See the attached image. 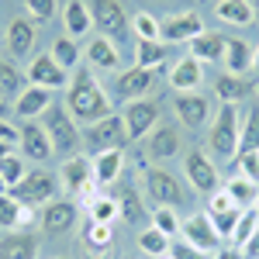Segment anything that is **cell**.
<instances>
[{
    "label": "cell",
    "mask_w": 259,
    "mask_h": 259,
    "mask_svg": "<svg viewBox=\"0 0 259 259\" xmlns=\"http://www.w3.org/2000/svg\"><path fill=\"white\" fill-rule=\"evenodd\" d=\"M66 111H69L73 121H87V124H94V121H100V118L111 114V100H107L104 87L94 80V73H90L87 66H80L76 76L69 80V90H66Z\"/></svg>",
    "instance_id": "1"
},
{
    "label": "cell",
    "mask_w": 259,
    "mask_h": 259,
    "mask_svg": "<svg viewBox=\"0 0 259 259\" xmlns=\"http://www.w3.org/2000/svg\"><path fill=\"white\" fill-rule=\"evenodd\" d=\"M41 128H45V135H49V142H52V152H59L62 159L76 156V149H80L83 135L76 132V121L69 118V111H66V107L52 104V107L45 111V121H41Z\"/></svg>",
    "instance_id": "2"
},
{
    "label": "cell",
    "mask_w": 259,
    "mask_h": 259,
    "mask_svg": "<svg viewBox=\"0 0 259 259\" xmlns=\"http://www.w3.org/2000/svg\"><path fill=\"white\" fill-rule=\"evenodd\" d=\"M11 197L24 204V207H38V204H52L59 197V177L49 173V169H28L21 183H14L7 190Z\"/></svg>",
    "instance_id": "3"
},
{
    "label": "cell",
    "mask_w": 259,
    "mask_h": 259,
    "mask_svg": "<svg viewBox=\"0 0 259 259\" xmlns=\"http://www.w3.org/2000/svg\"><path fill=\"white\" fill-rule=\"evenodd\" d=\"M239 135H242V121H239L235 104H221L218 118L211 124V149H214V156L235 159V152H239Z\"/></svg>",
    "instance_id": "4"
},
{
    "label": "cell",
    "mask_w": 259,
    "mask_h": 259,
    "mask_svg": "<svg viewBox=\"0 0 259 259\" xmlns=\"http://www.w3.org/2000/svg\"><path fill=\"white\" fill-rule=\"evenodd\" d=\"M87 145L90 149H97V152H107V149H124V142H128V128H124V118L121 114H107V118L94 121L90 128H87Z\"/></svg>",
    "instance_id": "5"
},
{
    "label": "cell",
    "mask_w": 259,
    "mask_h": 259,
    "mask_svg": "<svg viewBox=\"0 0 259 259\" xmlns=\"http://www.w3.org/2000/svg\"><path fill=\"white\" fill-rule=\"evenodd\" d=\"M142 177H145L149 197L156 200L159 207H180V204H183V187L177 183L173 173H166V169H159V166H149Z\"/></svg>",
    "instance_id": "6"
},
{
    "label": "cell",
    "mask_w": 259,
    "mask_h": 259,
    "mask_svg": "<svg viewBox=\"0 0 259 259\" xmlns=\"http://www.w3.org/2000/svg\"><path fill=\"white\" fill-rule=\"evenodd\" d=\"M87 7H90V18L104 38H121L128 31V14H124L121 0H90Z\"/></svg>",
    "instance_id": "7"
},
{
    "label": "cell",
    "mask_w": 259,
    "mask_h": 259,
    "mask_svg": "<svg viewBox=\"0 0 259 259\" xmlns=\"http://www.w3.org/2000/svg\"><path fill=\"white\" fill-rule=\"evenodd\" d=\"M121 118H124V128H128V142H132V139L149 135V128L159 121V107H156V100L142 97V100H132Z\"/></svg>",
    "instance_id": "8"
},
{
    "label": "cell",
    "mask_w": 259,
    "mask_h": 259,
    "mask_svg": "<svg viewBox=\"0 0 259 259\" xmlns=\"http://www.w3.org/2000/svg\"><path fill=\"white\" fill-rule=\"evenodd\" d=\"M180 232H183V242H190L200 252H214L221 245V235L214 232V225H211L207 214H190V218L180 225Z\"/></svg>",
    "instance_id": "9"
},
{
    "label": "cell",
    "mask_w": 259,
    "mask_h": 259,
    "mask_svg": "<svg viewBox=\"0 0 259 259\" xmlns=\"http://www.w3.org/2000/svg\"><path fill=\"white\" fill-rule=\"evenodd\" d=\"M28 80H31V87H41V90H62L66 69L52 59V52H38V59L28 66Z\"/></svg>",
    "instance_id": "10"
},
{
    "label": "cell",
    "mask_w": 259,
    "mask_h": 259,
    "mask_svg": "<svg viewBox=\"0 0 259 259\" xmlns=\"http://www.w3.org/2000/svg\"><path fill=\"white\" fill-rule=\"evenodd\" d=\"M152 83H156V73L152 69H142V66H132V69H124L114 83V90H118L121 100H142L149 90H152Z\"/></svg>",
    "instance_id": "11"
},
{
    "label": "cell",
    "mask_w": 259,
    "mask_h": 259,
    "mask_svg": "<svg viewBox=\"0 0 259 259\" xmlns=\"http://www.w3.org/2000/svg\"><path fill=\"white\" fill-rule=\"evenodd\" d=\"M187 177H190L197 194H214L218 190V169H214V162L204 152H190L187 156Z\"/></svg>",
    "instance_id": "12"
},
{
    "label": "cell",
    "mask_w": 259,
    "mask_h": 259,
    "mask_svg": "<svg viewBox=\"0 0 259 259\" xmlns=\"http://www.w3.org/2000/svg\"><path fill=\"white\" fill-rule=\"evenodd\" d=\"M21 149H24V156L35 162H49L56 152H52V142H49V135H45V128L41 124H35V121H28L24 128H21Z\"/></svg>",
    "instance_id": "13"
},
{
    "label": "cell",
    "mask_w": 259,
    "mask_h": 259,
    "mask_svg": "<svg viewBox=\"0 0 259 259\" xmlns=\"http://www.w3.org/2000/svg\"><path fill=\"white\" fill-rule=\"evenodd\" d=\"M197 35H204V21L194 14V11H187V14H180V18H169L162 24V41H194Z\"/></svg>",
    "instance_id": "14"
},
{
    "label": "cell",
    "mask_w": 259,
    "mask_h": 259,
    "mask_svg": "<svg viewBox=\"0 0 259 259\" xmlns=\"http://www.w3.org/2000/svg\"><path fill=\"white\" fill-rule=\"evenodd\" d=\"M76 225V204L73 200H52V204H45V214H41V228L45 232H52V235H59V232H69Z\"/></svg>",
    "instance_id": "15"
},
{
    "label": "cell",
    "mask_w": 259,
    "mask_h": 259,
    "mask_svg": "<svg viewBox=\"0 0 259 259\" xmlns=\"http://www.w3.org/2000/svg\"><path fill=\"white\" fill-rule=\"evenodd\" d=\"M211 114V104L207 97H200V94H180L177 97V118L187 124V128H200L204 121Z\"/></svg>",
    "instance_id": "16"
},
{
    "label": "cell",
    "mask_w": 259,
    "mask_h": 259,
    "mask_svg": "<svg viewBox=\"0 0 259 259\" xmlns=\"http://www.w3.org/2000/svg\"><path fill=\"white\" fill-rule=\"evenodd\" d=\"M200 80H204V69H200V62L194 59V56H183V59H177L173 73H169V83H173V90H180V94L197 90Z\"/></svg>",
    "instance_id": "17"
},
{
    "label": "cell",
    "mask_w": 259,
    "mask_h": 259,
    "mask_svg": "<svg viewBox=\"0 0 259 259\" xmlns=\"http://www.w3.org/2000/svg\"><path fill=\"white\" fill-rule=\"evenodd\" d=\"M62 180H66V190H73V194H80L87 183H94V166L87 156H69V159H62Z\"/></svg>",
    "instance_id": "18"
},
{
    "label": "cell",
    "mask_w": 259,
    "mask_h": 259,
    "mask_svg": "<svg viewBox=\"0 0 259 259\" xmlns=\"http://www.w3.org/2000/svg\"><path fill=\"white\" fill-rule=\"evenodd\" d=\"M0 259H38V239L31 232H11L0 242Z\"/></svg>",
    "instance_id": "19"
},
{
    "label": "cell",
    "mask_w": 259,
    "mask_h": 259,
    "mask_svg": "<svg viewBox=\"0 0 259 259\" xmlns=\"http://www.w3.org/2000/svg\"><path fill=\"white\" fill-rule=\"evenodd\" d=\"M52 107V90H41V87H28L21 90L18 104H14V114L18 118H38Z\"/></svg>",
    "instance_id": "20"
},
{
    "label": "cell",
    "mask_w": 259,
    "mask_h": 259,
    "mask_svg": "<svg viewBox=\"0 0 259 259\" xmlns=\"http://www.w3.org/2000/svg\"><path fill=\"white\" fill-rule=\"evenodd\" d=\"M225 45H228L225 35L204 31V35H197V38L190 41V56L197 62H218V59H225Z\"/></svg>",
    "instance_id": "21"
},
{
    "label": "cell",
    "mask_w": 259,
    "mask_h": 259,
    "mask_svg": "<svg viewBox=\"0 0 259 259\" xmlns=\"http://www.w3.org/2000/svg\"><path fill=\"white\" fill-rule=\"evenodd\" d=\"M214 14H218V21H225V24H235V28H249V24L256 21L252 0H218Z\"/></svg>",
    "instance_id": "22"
},
{
    "label": "cell",
    "mask_w": 259,
    "mask_h": 259,
    "mask_svg": "<svg viewBox=\"0 0 259 259\" xmlns=\"http://www.w3.org/2000/svg\"><path fill=\"white\" fill-rule=\"evenodd\" d=\"M121 166H124V149H107L94 156V180L97 183H114L121 177Z\"/></svg>",
    "instance_id": "23"
},
{
    "label": "cell",
    "mask_w": 259,
    "mask_h": 259,
    "mask_svg": "<svg viewBox=\"0 0 259 259\" xmlns=\"http://www.w3.org/2000/svg\"><path fill=\"white\" fill-rule=\"evenodd\" d=\"M62 21H66V35H69V38H83V35L90 31V24H94L90 7H87L83 0H69L66 11H62Z\"/></svg>",
    "instance_id": "24"
},
{
    "label": "cell",
    "mask_w": 259,
    "mask_h": 259,
    "mask_svg": "<svg viewBox=\"0 0 259 259\" xmlns=\"http://www.w3.org/2000/svg\"><path fill=\"white\" fill-rule=\"evenodd\" d=\"M225 66L232 69V76H242L245 69H252V45L245 38H228V45H225Z\"/></svg>",
    "instance_id": "25"
},
{
    "label": "cell",
    "mask_w": 259,
    "mask_h": 259,
    "mask_svg": "<svg viewBox=\"0 0 259 259\" xmlns=\"http://www.w3.org/2000/svg\"><path fill=\"white\" fill-rule=\"evenodd\" d=\"M166 59H169V45H166V41H145V38H139V45H135V66L156 73V66L166 62Z\"/></svg>",
    "instance_id": "26"
},
{
    "label": "cell",
    "mask_w": 259,
    "mask_h": 259,
    "mask_svg": "<svg viewBox=\"0 0 259 259\" xmlns=\"http://www.w3.org/2000/svg\"><path fill=\"white\" fill-rule=\"evenodd\" d=\"M180 149V139L173 128H156L149 139V159H173Z\"/></svg>",
    "instance_id": "27"
},
{
    "label": "cell",
    "mask_w": 259,
    "mask_h": 259,
    "mask_svg": "<svg viewBox=\"0 0 259 259\" xmlns=\"http://www.w3.org/2000/svg\"><path fill=\"white\" fill-rule=\"evenodd\" d=\"M214 94L221 97V104H239L242 97H249V94H252V83L228 73V76H221V80L214 83Z\"/></svg>",
    "instance_id": "28"
},
{
    "label": "cell",
    "mask_w": 259,
    "mask_h": 259,
    "mask_svg": "<svg viewBox=\"0 0 259 259\" xmlns=\"http://www.w3.org/2000/svg\"><path fill=\"white\" fill-rule=\"evenodd\" d=\"M87 59H90V66H97V69H114L118 66V49L111 45V38H90Z\"/></svg>",
    "instance_id": "29"
},
{
    "label": "cell",
    "mask_w": 259,
    "mask_h": 259,
    "mask_svg": "<svg viewBox=\"0 0 259 259\" xmlns=\"http://www.w3.org/2000/svg\"><path fill=\"white\" fill-rule=\"evenodd\" d=\"M118 214L124 221H132V225H139L145 221V207H142L139 194H135V187L132 183H121V194H118Z\"/></svg>",
    "instance_id": "30"
},
{
    "label": "cell",
    "mask_w": 259,
    "mask_h": 259,
    "mask_svg": "<svg viewBox=\"0 0 259 259\" xmlns=\"http://www.w3.org/2000/svg\"><path fill=\"white\" fill-rule=\"evenodd\" d=\"M111 245H114V232H111V225H100V221H87V228H83V249H94V252H111Z\"/></svg>",
    "instance_id": "31"
},
{
    "label": "cell",
    "mask_w": 259,
    "mask_h": 259,
    "mask_svg": "<svg viewBox=\"0 0 259 259\" xmlns=\"http://www.w3.org/2000/svg\"><path fill=\"white\" fill-rule=\"evenodd\" d=\"M11 52L14 56H28L31 52V45H35V28H31V21H11Z\"/></svg>",
    "instance_id": "32"
},
{
    "label": "cell",
    "mask_w": 259,
    "mask_h": 259,
    "mask_svg": "<svg viewBox=\"0 0 259 259\" xmlns=\"http://www.w3.org/2000/svg\"><path fill=\"white\" fill-rule=\"evenodd\" d=\"M225 194L235 200L239 207H249V204L259 200V183H252V180H245V177H232L228 187H225Z\"/></svg>",
    "instance_id": "33"
},
{
    "label": "cell",
    "mask_w": 259,
    "mask_h": 259,
    "mask_svg": "<svg viewBox=\"0 0 259 259\" xmlns=\"http://www.w3.org/2000/svg\"><path fill=\"white\" fill-rule=\"evenodd\" d=\"M24 90V76L11 59H0V100L4 97H21Z\"/></svg>",
    "instance_id": "34"
},
{
    "label": "cell",
    "mask_w": 259,
    "mask_h": 259,
    "mask_svg": "<svg viewBox=\"0 0 259 259\" xmlns=\"http://www.w3.org/2000/svg\"><path fill=\"white\" fill-rule=\"evenodd\" d=\"M239 152H259V104H252L249 114H245V121H242Z\"/></svg>",
    "instance_id": "35"
},
{
    "label": "cell",
    "mask_w": 259,
    "mask_h": 259,
    "mask_svg": "<svg viewBox=\"0 0 259 259\" xmlns=\"http://www.w3.org/2000/svg\"><path fill=\"white\" fill-rule=\"evenodd\" d=\"M207 218L214 225V232H218L221 239H232V232H235V225L242 218V207H225V211H207Z\"/></svg>",
    "instance_id": "36"
},
{
    "label": "cell",
    "mask_w": 259,
    "mask_h": 259,
    "mask_svg": "<svg viewBox=\"0 0 259 259\" xmlns=\"http://www.w3.org/2000/svg\"><path fill=\"white\" fill-rule=\"evenodd\" d=\"M52 59L59 62L62 69H73L76 62H80V45H76V38H56V45H52Z\"/></svg>",
    "instance_id": "37"
},
{
    "label": "cell",
    "mask_w": 259,
    "mask_h": 259,
    "mask_svg": "<svg viewBox=\"0 0 259 259\" xmlns=\"http://www.w3.org/2000/svg\"><path fill=\"white\" fill-rule=\"evenodd\" d=\"M139 249L149 256H166L169 252V235H162L159 228H145L139 235Z\"/></svg>",
    "instance_id": "38"
},
{
    "label": "cell",
    "mask_w": 259,
    "mask_h": 259,
    "mask_svg": "<svg viewBox=\"0 0 259 259\" xmlns=\"http://www.w3.org/2000/svg\"><path fill=\"white\" fill-rule=\"evenodd\" d=\"M259 228V211H242L239 225H235V232H232V245L235 249H242L245 242L252 239V232Z\"/></svg>",
    "instance_id": "39"
},
{
    "label": "cell",
    "mask_w": 259,
    "mask_h": 259,
    "mask_svg": "<svg viewBox=\"0 0 259 259\" xmlns=\"http://www.w3.org/2000/svg\"><path fill=\"white\" fill-rule=\"evenodd\" d=\"M24 173H28V169H24V159H21V156L11 152V156H4V159H0V177H4V183H7V190H11L14 183H21Z\"/></svg>",
    "instance_id": "40"
},
{
    "label": "cell",
    "mask_w": 259,
    "mask_h": 259,
    "mask_svg": "<svg viewBox=\"0 0 259 259\" xmlns=\"http://www.w3.org/2000/svg\"><path fill=\"white\" fill-rule=\"evenodd\" d=\"M18 221H21V204L11 194H0V228L18 232Z\"/></svg>",
    "instance_id": "41"
},
{
    "label": "cell",
    "mask_w": 259,
    "mask_h": 259,
    "mask_svg": "<svg viewBox=\"0 0 259 259\" xmlns=\"http://www.w3.org/2000/svg\"><path fill=\"white\" fill-rule=\"evenodd\" d=\"M135 35L139 38H145V41H162V24L152 14H135Z\"/></svg>",
    "instance_id": "42"
},
{
    "label": "cell",
    "mask_w": 259,
    "mask_h": 259,
    "mask_svg": "<svg viewBox=\"0 0 259 259\" xmlns=\"http://www.w3.org/2000/svg\"><path fill=\"white\" fill-rule=\"evenodd\" d=\"M114 218H118V200H111V197H97L94 204H90V221L111 225Z\"/></svg>",
    "instance_id": "43"
},
{
    "label": "cell",
    "mask_w": 259,
    "mask_h": 259,
    "mask_svg": "<svg viewBox=\"0 0 259 259\" xmlns=\"http://www.w3.org/2000/svg\"><path fill=\"white\" fill-rule=\"evenodd\" d=\"M152 228H159L162 235H173V232H180L177 211H173V207H156V214H152Z\"/></svg>",
    "instance_id": "44"
},
{
    "label": "cell",
    "mask_w": 259,
    "mask_h": 259,
    "mask_svg": "<svg viewBox=\"0 0 259 259\" xmlns=\"http://www.w3.org/2000/svg\"><path fill=\"white\" fill-rule=\"evenodd\" d=\"M235 166L245 180L259 183V152H235Z\"/></svg>",
    "instance_id": "45"
},
{
    "label": "cell",
    "mask_w": 259,
    "mask_h": 259,
    "mask_svg": "<svg viewBox=\"0 0 259 259\" xmlns=\"http://www.w3.org/2000/svg\"><path fill=\"white\" fill-rule=\"evenodd\" d=\"M24 7L31 11V18H38V21H52L56 18V0H24Z\"/></svg>",
    "instance_id": "46"
},
{
    "label": "cell",
    "mask_w": 259,
    "mask_h": 259,
    "mask_svg": "<svg viewBox=\"0 0 259 259\" xmlns=\"http://www.w3.org/2000/svg\"><path fill=\"white\" fill-rule=\"evenodd\" d=\"M169 256L173 259H207V252L194 249L190 242H173V245H169Z\"/></svg>",
    "instance_id": "47"
},
{
    "label": "cell",
    "mask_w": 259,
    "mask_h": 259,
    "mask_svg": "<svg viewBox=\"0 0 259 259\" xmlns=\"http://www.w3.org/2000/svg\"><path fill=\"white\" fill-rule=\"evenodd\" d=\"M0 142H7V145H14V142H21V132L11 124V121H0Z\"/></svg>",
    "instance_id": "48"
},
{
    "label": "cell",
    "mask_w": 259,
    "mask_h": 259,
    "mask_svg": "<svg viewBox=\"0 0 259 259\" xmlns=\"http://www.w3.org/2000/svg\"><path fill=\"white\" fill-rule=\"evenodd\" d=\"M242 256H245V259H259V228L252 232V239L242 245Z\"/></svg>",
    "instance_id": "49"
},
{
    "label": "cell",
    "mask_w": 259,
    "mask_h": 259,
    "mask_svg": "<svg viewBox=\"0 0 259 259\" xmlns=\"http://www.w3.org/2000/svg\"><path fill=\"white\" fill-rule=\"evenodd\" d=\"M35 225V207H24L21 204V221H18V232H28Z\"/></svg>",
    "instance_id": "50"
},
{
    "label": "cell",
    "mask_w": 259,
    "mask_h": 259,
    "mask_svg": "<svg viewBox=\"0 0 259 259\" xmlns=\"http://www.w3.org/2000/svg\"><path fill=\"white\" fill-rule=\"evenodd\" d=\"M214 259H245V256H242V249H235V245H228V249H221V252H218Z\"/></svg>",
    "instance_id": "51"
},
{
    "label": "cell",
    "mask_w": 259,
    "mask_h": 259,
    "mask_svg": "<svg viewBox=\"0 0 259 259\" xmlns=\"http://www.w3.org/2000/svg\"><path fill=\"white\" fill-rule=\"evenodd\" d=\"M7 114H11V107H7V100H0V121L7 118Z\"/></svg>",
    "instance_id": "52"
},
{
    "label": "cell",
    "mask_w": 259,
    "mask_h": 259,
    "mask_svg": "<svg viewBox=\"0 0 259 259\" xmlns=\"http://www.w3.org/2000/svg\"><path fill=\"white\" fill-rule=\"evenodd\" d=\"M4 156H11V145H7V142H0V159H4Z\"/></svg>",
    "instance_id": "53"
},
{
    "label": "cell",
    "mask_w": 259,
    "mask_h": 259,
    "mask_svg": "<svg viewBox=\"0 0 259 259\" xmlns=\"http://www.w3.org/2000/svg\"><path fill=\"white\" fill-rule=\"evenodd\" d=\"M252 69H259V45L252 49Z\"/></svg>",
    "instance_id": "54"
},
{
    "label": "cell",
    "mask_w": 259,
    "mask_h": 259,
    "mask_svg": "<svg viewBox=\"0 0 259 259\" xmlns=\"http://www.w3.org/2000/svg\"><path fill=\"white\" fill-rule=\"evenodd\" d=\"M252 11H256V18H259V0H252Z\"/></svg>",
    "instance_id": "55"
},
{
    "label": "cell",
    "mask_w": 259,
    "mask_h": 259,
    "mask_svg": "<svg viewBox=\"0 0 259 259\" xmlns=\"http://www.w3.org/2000/svg\"><path fill=\"white\" fill-rule=\"evenodd\" d=\"M4 190H7V183H4V177H0V194H4Z\"/></svg>",
    "instance_id": "56"
},
{
    "label": "cell",
    "mask_w": 259,
    "mask_h": 259,
    "mask_svg": "<svg viewBox=\"0 0 259 259\" xmlns=\"http://www.w3.org/2000/svg\"><path fill=\"white\" fill-rule=\"evenodd\" d=\"M256 211H259V204H256Z\"/></svg>",
    "instance_id": "57"
},
{
    "label": "cell",
    "mask_w": 259,
    "mask_h": 259,
    "mask_svg": "<svg viewBox=\"0 0 259 259\" xmlns=\"http://www.w3.org/2000/svg\"><path fill=\"white\" fill-rule=\"evenodd\" d=\"M169 259H173V256H169Z\"/></svg>",
    "instance_id": "58"
},
{
    "label": "cell",
    "mask_w": 259,
    "mask_h": 259,
    "mask_svg": "<svg viewBox=\"0 0 259 259\" xmlns=\"http://www.w3.org/2000/svg\"><path fill=\"white\" fill-rule=\"evenodd\" d=\"M256 94H259V90H256Z\"/></svg>",
    "instance_id": "59"
}]
</instances>
